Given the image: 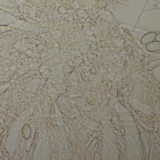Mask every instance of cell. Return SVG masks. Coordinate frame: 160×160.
<instances>
[]
</instances>
